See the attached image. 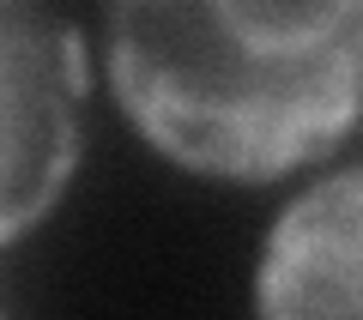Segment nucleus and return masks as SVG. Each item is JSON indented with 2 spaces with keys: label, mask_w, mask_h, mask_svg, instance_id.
<instances>
[{
  "label": "nucleus",
  "mask_w": 363,
  "mask_h": 320,
  "mask_svg": "<svg viewBox=\"0 0 363 320\" xmlns=\"http://www.w3.org/2000/svg\"><path fill=\"white\" fill-rule=\"evenodd\" d=\"M109 85L169 164L279 181L363 115V0H109Z\"/></svg>",
  "instance_id": "f257e3e1"
},
{
  "label": "nucleus",
  "mask_w": 363,
  "mask_h": 320,
  "mask_svg": "<svg viewBox=\"0 0 363 320\" xmlns=\"http://www.w3.org/2000/svg\"><path fill=\"white\" fill-rule=\"evenodd\" d=\"M85 42L61 0H0V248L49 218L79 164Z\"/></svg>",
  "instance_id": "f03ea898"
},
{
  "label": "nucleus",
  "mask_w": 363,
  "mask_h": 320,
  "mask_svg": "<svg viewBox=\"0 0 363 320\" xmlns=\"http://www.w3.org/2000/svg\"><path fill=\"white\" fill-rule=\"evenodd\" d=\"M255 308L279 320L363 314V169L315 181L279 212L260 248Z\"/></svg>",
  "instance_id": "7ed1b4c3"
}]
</instances>
